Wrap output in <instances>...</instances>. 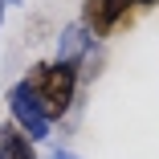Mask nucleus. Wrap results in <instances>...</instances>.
I'll list each match as a JSON object with an SVG mask.
<instances>
[{"mask_svg":"<svg viewBox=\"0 0 159 159\" xmlns=\"http://www.w3.org/2000/svg\"><path fill=\"white\" fill-rule=\"evenodd\" d=\"M29 90H33V98L41 102L45 118H66L78 102V82H82V70L70 66V61H37L33 70H29Z\"/></svg>","mask_w":159,"mask_h":159,"instance_id":"obj_1","label":"nucleus"},{"mask_svg":"<svg viewBox=\"0 0 159 159\" xmlns=\"http://www.w3.org/2000/svg\"><path fill=\"white\" fill-rule=\"evenodd\" d=\"M159 0H82V16L78 25L94 41H110L122 29H131L139 16H147Z\"/></svg>","mask_w":159,"mask_h":159,"instance_id":"obj_2","label":"nucleus"},{"mask_svg":"<svg viewBox=\"0 0 159 159\" xmlns=\"http://www.w3.org/2000/svg\"><path fill=\"white\" fill-rule=\"evenodd\" d=\"M8 122L16 126V131L29 139V143H45L49 139V118H45V110H41V102L33 98V90H29V82L20 78V82H12V90H8Z\"/></svg>","mask_w":159,"mask_h":159,"instance_id":"obj_3","label":"nucleus"},{"mask_svg":"<svg viewBox=\"0 0 159 159\" xmlns=\"http://www.w3.org/2000/svg\"><path fill=\"white\" fill-rule=\"evenodd\" d=\"M94 45H98V41H94L86 29L74 20V25H66V29L57 33V53H53V61H70V66H78V70H82V66H90Z\"/></svg>","mask_w":159,"mask_h":159,"instance_id":"obj_4","label":"nucleus"},{"mask_svg":"<svg viewBox=\"0 0 159 159\" xmlns=\"http://www.w3.org/2000/svg\"><path fill=\"white\" fill-rule=\"evenodd\" d=\"M0 159H37V143H29L12 122H0Z\"/></svg>","mask_w":159,"mask_h":159,"instance_id":"obj_5","label":"nucleus"},{"mask_svg":"<svg viewBox=\"0 0 159 159\" xmlns=\"http://www.w3.org/2000/svg\"><path fill=\"white\" fill-rule=\"evenodd\" d=\"M53 159H82V155H74V151H66V147H57V151H53Z\"/></svg>","mask_w":159,"mask_h":159,"instance_id":"obj_6","label":"nucleus"},{"mask_svg":"<svg viewBox=\"0 0 159 159\" xmlns=\"http://www.w3.org/2000/svg\"><path fill=\"white\" fill-rule=\"evenodd\" d=\"M4 8H8V4H4V0H0V25H4Z\"/></svg>","mask_w":159,"mask_h":159,"instance_id":"obj_7","label":"nucleus"}]
</instances>
